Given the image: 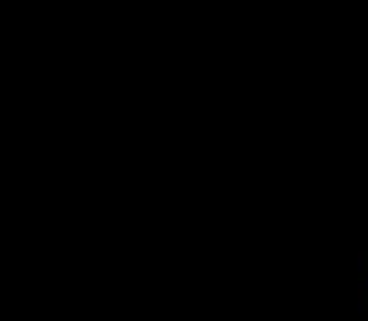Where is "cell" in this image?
<instances>
[{
  "label": "cell",
  "mask_w": 368,
  "mask_h": 321,
  "mask_svg": "<svg viewBox=\"0 0 368 321\" xmlns=\"http://www.w3.org/2000/svg\"><path fill=\"white\" fill-rule=\"evenodd\" d=\"M358 258H361V271H368V251H361Z\"/></svg>",
  "instance_id": "1"
}]
</instances>
